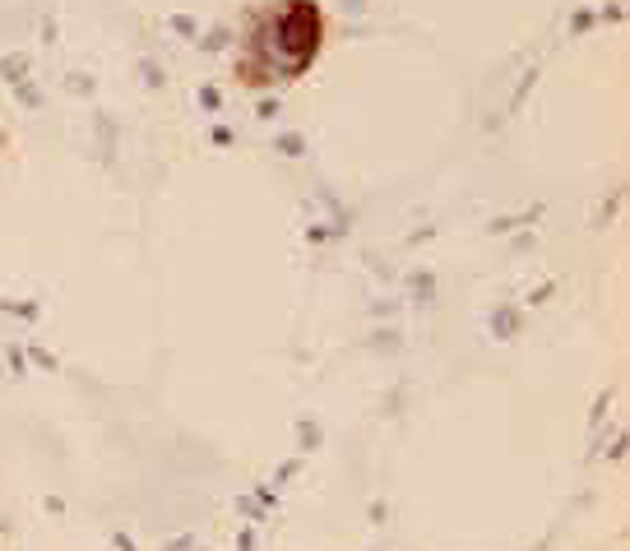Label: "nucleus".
Masks as SVG:
<instances>
[{
  "mask_svg": "<svg viewBox=\"0 0 630 551\" xmlns=\"http://www.w3.org/2000/svg\"><path fill=\"white\" fill-rule=\"evenodd\" d=\"M491 329H496V338H515L519 334V310L515 306H496L491 310Z\"/></svg>",
  "mask_w": 630,
  "mask_h": 551,
  "instance_id": "obj_1",
  "label": "nucleus"
},
{
  "mask_svg": "<svg viewBox=\"0 0 630 551\" xmlns=\"http://www.w3.org/2000/svg\"><path fill=\"white\" fill-rule=\"evenodd\" d=\"M23 70H29V57H6L0 61V74H6L10 84H23Z\"/></svg>",
  "mask_w": 630,
  "mask_h": 551,
  "instance_id": "obj_2",
  "label": "nucleus"
},
{
  "mask_svg": "<svg viewBox=\"0 0 630 551\" xmlns=\"http://www.w3.org/2000/svg\"><path fill=\"white\" fill-rule=\"evenodd\" d=\"M283 157H302L306 153V140L302 135H278V144H274Z\"/></svg>",
  "mask_w": 630,
  "mask_h": 551,
  "instance_id": "obj_3",
  "label": "nucleus"
},
{
  "mask_svg": "<svg viewBox=\"0 0 630 551\" xmlns=\"http://www.w3.org/2000/svg\"><path fill=\"white\" fill-rule=\"evenodd\" d=\"M413 293H417V302H431L436 278H431V274H413Z\"/></svg>",
  "mask_w": 630,
  "mask_h": 551,
  "instance_id": "obj_4",
  "label": "nucleus"
},
{
  "mask_svg": "<svg viewBox=\"0 0 630 551\" xmlns=\"http://www.w3.org/2000/svg\"><path fill=\"white\" fill-rule=\"evenodd\" d=\"M297 436H302V450H315V445H321V427H311V422H302Z\"/></svg>",
  "mask_w": 630,
  "mask_h": 551,
  "instance_id": "obj_5",
  "label": "nucleus"
},
{
  "mask_svg": "<svg viewBox=\"0 0 630 551\" xmlns=\"http://www.w3.org/2000/svg\"><path fill=\"white\" fill-rule=\"evenodd\" d=\"M144 84L149 89H163V70H158L153 61H144Z\"/></svg>",
  "mask_w": 630,
  "mask_h": 551,
  "instance_id": "obj_6",
  "label": "nucleus"
},
{
  "mask_svg": "<svg viewBox=\"0 0 630 551\" xmlns=\"http://www.w3.org/2000/svg\"><path fill=\"white\" fill-rule=\"evenodd\" d=\"M172 29H176V33H186V38H191V33H195V23H191L186 14H176V19H172Z\"/></svg>",
  "mask_w": 630,
  "mask_h": 551,
  "instance_id": "obj_7",
  "label": "nucleus"
},
{
  "mask_svg": "<svg viewBox=\"0 0 630 551\" xmlns=\"http://www.w3.org/2000/svg\"><path fill=\"white\" fill-rule=\"evenodd\" d=\"M204 47H209V51H219V47H227V29H219L214 38H204Z\"/></svg>",
  "mask_w": 630,
  "mask_h": 551,
  "instance_id": "obj_8",
  "label": "nucleus"
},
{
  "mask_svg": "<svg viewBox=\"0 0 630 551\" xmlns=\"http://www.w3.org/2000/svg\"><path fill=\"white\" fill-rule=\"evenodd\" d=\"M19 98L29 102V108H38V102H42V98H38V89H29V84H19Z\"/></svg>",
  "mask_w": 630,
  "mask_h": 551,
  "instance_id": "obj_9",
  "label": "nucleus"
},
{
  "mask_svg": "<svg viewBox=\"0 0 630 551\" xmlns=\"http://www.w3.org/2000/svg\"><path fill=\"white\" fill-rule=\"evenodd\" d=\"M236 510H242V514H251V519L260 523V501H236Z\"/></svg>",
  "mask_w": 630,
  "mask_h": 551,
  "instance_id": "obj_10",
  "label": "nucleus"
},
{
  "mask_svg": "<svg viewBox=\"0 0 630 551\" xmlns=\"http://www.w3.org/2000/svg\"><path fill=\"white\" fill-rule=\"evenodd\" d=\"M200 102L204 108H219V89H200Z\"/></svg>",
  "mask_w": 630,
  "mask_h": 551,
  "instance_id": "obj_11",
  "label": "nucleus"
},
{
  "mask_svg": "<svg viewBox=\"0 0 630 551\" xmlns=\"http://www.w3.org/2000/svg\"><path fill=\"white\" fill-rule=\"evenodd\" d=\"M191 547H195V538H176L167 551H191Z\"/></svg>",
  "mask_w": 630,
  "mask_h": 551,
  "instance_id": "obj_12",
  "label": "nucleus"
},
{
  "mask_svg": "<svg viewBox=\"0 0 630 551\" xmlns=\"http://www.w3.org/2000/svg\"><path fill=\"white\" fill-rule=\"evenodd\" d=\"M116 551H135V542H130L125 533H116Z\"/></svg>",
  "mask_w": 630,
  "mask_h": 551,
  "instance_id": "obj_13",
  "label": "nucleus"
}]
</instances>
